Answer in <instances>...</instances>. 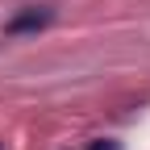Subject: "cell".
I'll return each instance as SVG.
<instances>
[{"mask_svg":"<svg viewBox=\"0 0 150 150\" xmlns=\"http://www.w3.org/2000/svg\"><path fill=\"white\" fill-rule=\"evenodd\" d=\"M83 150H121V142H112V138H92Z\"/></svg>","mask_w":150,"mask_h":150,"instance_id":"7a4b0ae2","label":"cell"},{"mask_svg":"<svg viewBox=\"0 0 150 150\" xmlns=\"http://www.w3.org/2000/svg\"><path fill=\"white\" fill-rule=\"evenodd\" d=\"M0 150H8V146H4V142H0Z\"/></svg>","mask_w":150,"mask_h":150,"instance_id":"3957f363","label":"cell"},{"mask_svg":"<svg viewBox=\"0 0 150 150\" xmlns=\"http://www.w3.org/2000/svg\"><path fill=\"white\" fill-rule=\"evenodd\" d=\"M54 21V8L50 4H25L17 17L4 21V38H21V33H42L46 25Z\"/></svg>","mask_w":150,"mask_h":150,"instance_id":"6da1fadb","label":"cell"}]
</instances>
